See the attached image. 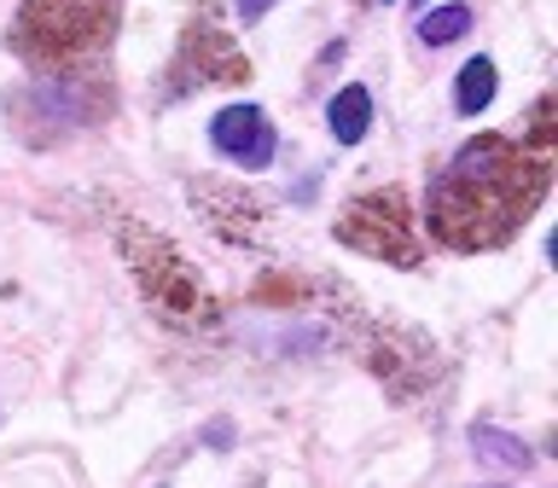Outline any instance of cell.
<instances>
[{
    "instance_id": "6da1fadb",
    "label": "cell",
    "mask_w": 558,
    "mask_h": 488,
    "mask_svg": "<svg viewBox=\"0 0 558 488\" xmlns=\"http://www.w3.org/2000/svg\"><path fill=\"white\" fill-rule=\"evenodd\" d=\"M541 192V174L523 181V151L500 134H477L471 146L453 151V163L436 174L425 216L442 244L477 251V244L506 239L530 216V198Z\"/></svg>"
},
{
    "instance_id": "7a4b0ae2",
    "label": "cell",
    "mask_w": 558,
    "mask_h": 488,
    "mask_svg": "<svg viewBox=\"0 0 558 488\" xmlns=\"http://www.w3.org/2000/svg\"><path fill=\"white\" fill-rule=\"evenodd\" d=\"M209 146L239 169H268L279 139H274V122L262 105H227V111L209 117Z\"/></svg>"
},
{
    "instance_id": "3957f363",
    "label": "cell",
    "mask_w": 558,
    "mask_h": 488,
    "mask_svg": "<svg viewBox=\"0 0 558 488\" xmlns=\"http://www.w3.org/2000/svg\"><path fill=\"white\" fill-rule=\"evenodd\" d=\"M326 129H331L338 146H361L366 129H373V94H366L361 82H349L343 94L326 105Z\"/></svg>"
},
{
    "instance_id": "277c9868",
    "label": "cell",
    "mask_w": 558,
    "mask_h": 488,
    "mask_svg": "<svg viewBox=\"0 0 558 488\" xmlns=\"http://www.w3.org/2000/svg\"><path fill=\"white\" fill-rule=\"evenodd\" d=\"M495 87H500L495 59H471V64H460V76H453V111H460V117H483L488 105H495Z\"/></svg>"
},
{
    "instance_id": "5b68a950",
    "label": "cell",
    "mask_w": 558,
    "mask_h": 488,
    "mask_svg": "<svg viewBox=\"0 0 558 488\" xmlns=\"http://www.w3.org/2000/svg\"><path fill=\"white\" fill-rule=\"evenodd\" d=\"M465 29H471V7H460V0L418 17V41H425V47H448V41H460Z\"/></svg>"
},
{
    "instance_id": "8992f818",
    "label": "cell",
    "mask_w": 558,
    "mask_h": 488,
    "mask_svg": "<svg viewBox=\"0 0 558 488\" xmlns=\"http://www.w3.org/2000/svg\"><path fill=\"white\" fill-rule=\"evenodd\" d=\"M471 448H477L488 465H518V471L530 465V453H523L518 436H506V430H495V425H477V430H471Z\"/></svg>"
},
{
    "instance_id": "52a82bcc",
    "label": "cell",
    "mask_w": 558,
    "mask_h": 488,
    "mask_svg": "<svg viewBox=\"0 0 558 488\" xmlns=\"http://www.w3.org/2000/svg\"><path fill=\"white\" fill-rule=\"evenodd\" d=\"M274 12V0H239V24H262Z\"/></svg>"
},
{
    "instance_id": "ba28073f",
    "label": "cell",
    "mask_w": 558,
    "mask_h": 488,
    "mask_svg": "<svg viewBox=\"0 0 558 488\" xmlns=\"http://www.w3.org/2000/svg\"><path fill=\"white\" fill-rule=\"evenodd\" d=\"M418 7H425V0H418Z\"/></svg>"
}]
</instances>
